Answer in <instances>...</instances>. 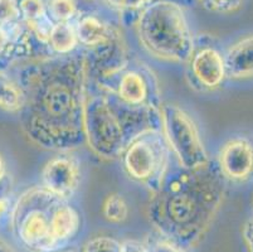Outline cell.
Masks as SVG:
<instances>
[{
  "instance_id": "6da1fadb",
  "label": "cell",
  "mask_w": 253,
  "mask_h": 252,
  "mask_svg": "<svg viewBox=\"0 0 253 252\" xmlns=\"http://www.w3.org/2000/svg\"><path fill=\"white\" fill-rule=\"evenodd\" d=\"M15 78L24 92L20 128L29 142L54 151L84 144V54L33 59L20 67Z\"/></svg>"
},
{
  "instance_id": "7a4b0ae2",
  "label": "cell",
  "mask_w": 253,
  "mask_h": 252,
  "mask_svg": "<svg viewBox=\"0 0 253 252\" xmlns=\"http://www.w3.org/2000/svg\"><path fill=\"white\" fill-rule=\"evenodd\" d=\"M225 179L215 163L198 169L168 170L149 201V222L156 232L190 250L204 239L225 197Z\"/></svg>"
},
{
  "instance_id": "3957f363",
  "label": "cell",
  "mask_w": 253,
  "mask_h": 252,
  "mask_svg": "<svg viewBox=\"0 0 253 252\" xmlns=\"http://www.w3.org/2000/svg\"><path fill=\"white\" fill-rule=\"evenodd\" d=\"M149 129H162L160 108L130 107L114 94L87 81L84 102V143L98 158H120L126 145Z\"/></svg>"
},
{
  "instance_id": "277c9868",
  "label": "cell",
  "mask_w": 253,
  "mask_h": 252,
  "mask_svg": "<svg viewBox=\"0 0 253 252\" xmlns=\"http://www.w3.org/2000/svg\"><path fill=\"white\" fill-rule=\"evenodd\" d=\"M140 45L154 58L186 63L195 39L183 8L174 0L151 1L136 20Z\"/></svg>"
},
{
  "instance_id": "5b68a950",
  "label": "cell",
  "mask_w": 253,
  "mask_h": 252,
  "mask_svg": "<svg viewBox=\"0 0 253 252\" xmlns=\"http://www.w3.org/2000/svg\"><path fill=\"white\" fill-rule=\"evenodd\" d=\"M62 198L42 186L25 189L10 211L15 239L31 252H52L59 247L53 235V217Z\"/></svg>"
},
{
  "instance_id": "8992f818",
  "label": "cell",
  "mask_w": 253,
  "mask_h": 252,
  "mask_svg": "<svg viewBox=\"0 0 253 252\" xmlns=\"http://www.w3.org/2000/svg\"><path fill=\"white\" fill-rule=\"evenodd\" d=\"M171 151L162 129H149L135 136L120 159L126 175L155 193L170 169Z\"/></svg>"
},
{
  "instance_id": "52a82bcc",
  "label": "cell",
  "mask_w": 253,
  "mask_h": 252,
  "mask_svg": "<svg viewBox=\"0 0 253 252\" xmlns=\"http://www.w3.org/2000/svg\"><path fill=\"white\" fill-rule=\"evenodd\" d=\"M162 131L171 155L184 169H198L211 163L194 119L175 103L160 106Z\"/></svg>"
},
{
  "instance_id": "ba28073f",
  "label": "cell",
  "mask_w": 253,
  "mask_h": 252,
  "mask_svg": "<svg viewBox=\"0 0 253 252\" xmlns=\"http://www.w3.org/2000/svg\"><path fill=\"white\" fill-rule=\"evenodd\" d=\"M105 91L114 94L130 107L159 110L162 106V94L156 75L148 64L136 59L131 58Z\"/></svg>"
},
{
  "instance_id": "9c48e42d",
  "label": "cell",
  "mask_w": 253,
  "mask_h": 252,
  "mask_svg": "<svg viewBox=\"0 0 253 252\" xmlns=\"http://www.w3.org/2000/svg\"><path fill=\"white\" fill-rule=\"evenodd\" d=\"M185 78L198 91H213L227 78L224 53L209 42L195 41L194 50L186 61Z\"/></svg>"
},
{
  "instance_id": "30bf717a",
  "label": "cell",
  "mask_w": 253,
  "mask_h": 252,
  "mask_svg": "<svg viewBox=\"0 0 253 252\" xmlns=\"http://www.w3.org/2000/svg\"><path fill=\"white\" fill-rule=\"evenodd\" d=\"M81 179V164L70 151H59L44 164L41 172V186L66 201L75 196Z\"/></svg>"
},
{
  "instance_id": "8fae6325",
  "label": "cell",
  "mask_w": 253,
  "mask_h": 252,
  "mask_svg": "<svg viewBox=\"0 0 253 252\" xmlns=\"http://www.w3.org/2000/svg\"><path fill=\"white\" fill-rule=\"evenodd\" d=\"M218 168L227 180L247 182L253 178V140L236 136L225 142L218 152Z\"/></svg>"
},
{
  "instance_id": "7c38bea8",
  "label": "cell",
  "mask_w": 253,
  "mask_h": 252,
  "mask_svg": "<svg viewBox=\"0 0 253 252\" xmlns=\"http://www.w3.org/2000/svg\"><path fill=\"white\" fill-rule=\"evenodd\" d=\"M225 72L231 80L253 78V34L243 37L224 53Z\"/></svg>"
},
{
  "instance_id": "4fadbf2b",
  "label": "cell",
  "mask_w": 253,
  "mask_h": 252,
  "mask_svg": "<svg viewBox=\"0 0 253 252\" xmlns=\"http://www.w3.org/2000/svg\"><path fill=\"white\" fill-rule=\"evenodd\" d=\"M23 23L39 42L47 46L54 23L50 20L44 0H18Z\"/></svg>"
},
{
  "instance_id": "5bb4252c",
  "label": "cell",
  "mask_w": 253,
  "mask_h": 252,
  "mask_svg": "<svg viewBox=\"0 0 253 252\" xmlns=\"http://www.w3.org/2000/svg\"><path fill=\"white\" fill-rule=\"evenodd\" d=\"M76 32H77L78 43L88 50L102 45L111 39L115 34L119 33L116 28L106 24L102 19L92 14L82 15L77 20Z\"/></svg>"
},
{
  "instance_id": "9a60e30c",
  "label": "cell",
  "mask_w": 253,
  "mask_h": 252,
  "mask_svg": "<svg viewBox=\"0 0 253 252\" xmlns=\"http://www.w3.org/2000/svg\"><path fill=\"white\" fill-rule=\"evenodd\" d=\"M81 228V216L78 211L66 200L57 205L53 217V235L61 246L72 240Z\"/></svg>"
},
{
  "instance_id": "2e32d148",
  "label": "cell",
  "mask_w": 253,
  "mask_h": 252,
  "mask_svg": "<svg viewBox=\"0 0 253 252\" xmlns=\"http://www.w3.org/2000/svg\"><path fill=\"white\" fill-rule=\"evenodd\" d=\"M78 45L80 43L75 24L71 22L54 23L47 42V46L54 54L68 55L75 53Z\"/></svg>"
},
{
  "instance_id": "e0dca14e",
  "label": "cell",
  "mask_w": 253,
  "mask_h": 252,
  "mask_svg": "<svg viewBox=\"0 0 253 252\" xmlns=\"http://www.w3.org/2000/svg\"><path fill=\"white\" fill-rule=\"evenodd\" d=\"M24 102V92L17 78L0 69V110L19 114Z\"/></svg>"
},
{
  "instance_id": "ac0fdd59",
  "label": "cell",
  "mask_w": 253,
  "mask_h": 252,
  "mask_svg": "<svg viewBox=\"0 0 253 252\" xmlns=\"http://www.w3.org/2000/svg\"><path fill=\"white\" fill-rule=\"evenodd\" d=\"M102 214L111 223H121L128 217V205L119 193H111L103 200Z\"/></svg>"
},
{
  "instance_id": "d6986e66",
  "label": "cell",
  "mask_w": 253,
  "mask_h": 252,
  "mask_svg": "<svg viewBox=\"0 0 253 252\" xmlns=\"http://www.w3.org/2000/svg\"><path fill=\"white\" fill-rule=\"evenodd\" d=\"M45 5L53 23L71 22L75 19L78 11L76 0H48Z\"/></svg>"
},
{
  "instance_id": "ffe728a7",
  "label": "cell",
  "mask_w": 253,
  "mask_h": 252,
  "mask_svg": "<svg viewBox=\"0 0 253 252\" xmlns=\"http://www.w3.org/2000/svg\"><path fill=\"white\" fill-rule=\"evenodd\" d=\"M27 25L22 22L13 25H0V57H10L15 41L24 33Z\"/></svg>"
},
{
  "instance_id": "44dd1931",
  "label": "cell",
  "mask_w": 253,
  "mask_h": 252,
  "mask_svg": "<svg viewBox=\"0 0 253 252\" xmlns=\"http://www.w3.org/2000/svg\"><path fill=\"white\" fill-rule=\"evenodd\" d=\"M142 244L146 249V252H186V250L181 249L180 246L156 231L153 235H149Z\"/></svg>"
},
{
  "instance_id": "7402d4cb",
  "label": "cell",
  "mask_w": 253,
  "mask_h": 252,
  "mask_svg": "<svg viewBox=\"0 0 253 252\" xmlns=\"http://www.w3.org/2000/svg\"><path fill=\"white\" fill-rule=\"evenodd\" d=\"M82 252H121V242L110 236H97L87 241Z\"/></svg>"
},
{
  "instance_id": "603a6c76",
  "label": "cell",
  "mask_w": 253,
  "mask_h": 252,
  "mask_svg": "<svg viewBox=\"0 0 253 252\" xmlns=\"http://www.w3.org/2000/svg\"><path fill=\"white\" fill-rule=\"evenodd\" d=\"M22 22L18 0H0V25H13Z\"/></svg>"
},
{
  "instance_id": "cb8c5ba5",
  "label": "cell",
  "mask_w": 253,
  "mask_h": 252,
  "mask_svg": "<svg viewBox=\"0 0 253 252\" xmlns=\"http://www.w3.org/2000/svg\"><path fill=\"white\" fill-rule=\"evenodd\" d=\"M206 10L217 14H232L239 10L243 0H199Z\"/></svg>"
},
{
  "instance_id": "d4e9b609",
  "label": "cell",
  "mask_w": 253,
  "mask_h": 252,
  "mask_svg": "<svg viewBox=\"0 0 253 252\" xmlns=\"http://www.w3.org/2000/svg\"><path fill=\"white\" fill-rule=\"evenodd\" d=\"M107 4L121 10H142L150 0H106Z\"/></svg>"
},
{
  "instance_id": "484cf974",
  "label": "cell",
  "mask_w": 253,
  "mask_h": 252,
  "mask_svg": "<svg viewBox=\"0 0 253 252\" xmlns=\"http://www.w3.org/2000/svg\"><path fill=\"white\" fill-rule=\"evenodd\" d=\"M121 252H146L144 244L136 240H127L121 242Z\"/></svg>"
},
{
  "instance_id": "4316f807",
  "label": "cell",
  "mask_w": 253,
  "mask_h": 252,
  "mask_svg": "<svg viewBox=\"0 0 253 252\" xmlns=\"http://www.w3.org/2000/svg\"><path fill=\"white\" fill-rule=\"evenodd\" d=\"M243 240L248 247V251L253 252V217L248 219L243 227Z\"/></svg>"
},
{
  "instance_id": "83f0119b",
  "label": "cell",
  "mask_w": 253,
  "mask_h": 252,
  "mask_svg": "<svg viewBox=\"0 0 253 252\" xmlns=\"http://www.w3.org/2000/svg\"><path fill=\"white\" fill-rule=\"evenodd\" d=\"M9 209V202L4 196H0V221L6 214Z\"/></svg>"
},
{
  "instance_id": "f1b7e54d",
  "label": "cell",
  "mask_w": 253,
  "mask_h": 252,
  "mask_svg": "<svg viewBox=\"0 0 253 252\" xmlns=\"http://www.w3.org/2000/svg\"><path fill=\"white\" fill-rule=\"evenodd\" d=\"M5 177H6V164H5V160H4V158L1 156V154H0V183L5 179Z\"/></svg>"
},
{
  "instance_id": "f546056e",
  "label": "cell",
  "mask_w": 253,
  "mask_h": 252,
  "mask_svg": "<svg viewBox=\"0 0 253 252\" xmlns=\"http://www.w3.org/2000/svg\"><path fill=\"white\" fill-rule=\"evenodd\" d=\"M0 252H18V251L13 249L8 242L4 241V240L0 237Z\"/></svg>"
},
{
  "instance_id": "4dcf8cb0",
  "label": "cell",
  "mask_w": 253,
  "mask_h": 252,
  "mask_svg": "<svg viewBox=\"0 0 253 252\" xmlns=\"http://www.w3.org/2000/svg\"><path fill=\"white\" fill-rule=\"evenodd\" d=\"M61 252H81V251H77V250H66V251H61Z\"/></svg>"
},
{
  "instance_id": "1f68e13d",
  "label": "cell",
  "mask_w": 253,
  "mask_h": 252,
  "mask_svg": "<svg viewBox=\"0 0 253 252\" xmlns=\"http://www.w3.org/2000/svg\"><path fill=\"white\" fill-rule=\"evenodd\" d=\"M151 1H159V0H150V3H151Z\"/></svg>"
}]
</instances>
